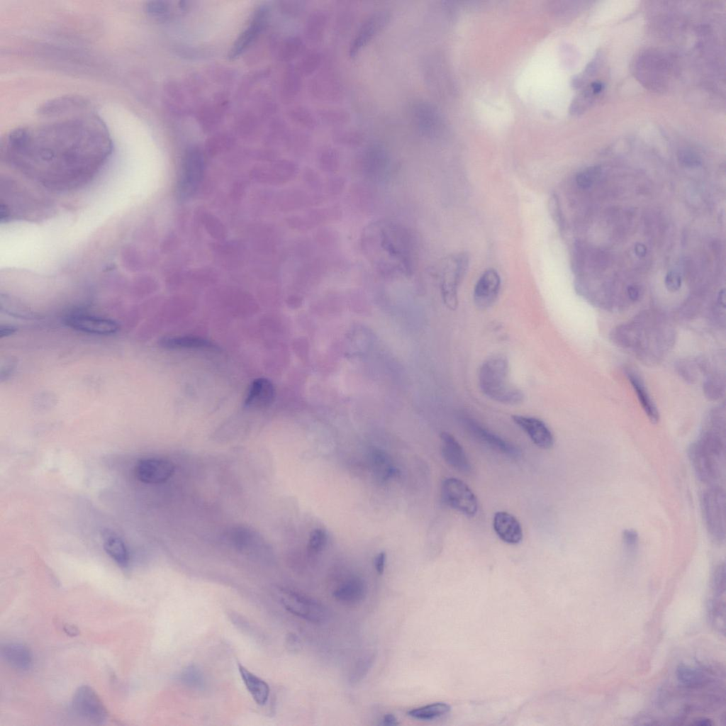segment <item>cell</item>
Returning <instances> with one entry per match:
<instances>
[{
  "mask_svg": "<svg viewBox=\"0 0 726 726\" xmlns=\"http://www.w3.org/2000/svg\"><path fill=\"white\" fill-rule=\"evenodd\" d=\"M44 114L57 118L16 128L6 135L2 152L7 162L68 174L93 171L105 162L112 149L108 130L84 101L73 99Z\"/></svg>",
  "mask_w": 726,
  "mask_h": 726,
  "instance_id": "1",
  "label": "cell"
},
{
  "mask_svg": "<svg viewBox=\"0 0 726 726\" xmlns=\"http://www.w3.org/2000/svg\"><path fill=\"white\" fill-rule=\"evenodd\" d=\"M362 247L379 272H413L415 260L414 240L411 232L400 224L388 220L369 224L364 230Z\"/></svg>",
  "mask_w": 726,
  "mask_h": 726,
  "instance_id": "2",
  "label": "cell"
},
{
  "mask_svg": "<svg viewBox=\"0 0 726 726\" xmlns=\"http://www.w3.org/2000/svg\"><path fill=\"white\" fill-rule=\"evenodd\" d=\"M688 456L699 480L717 485L725 470V444L721 430L714 428L705 432L691 445Z\"/></svg>",
  "mask_w": 726,
  "mask_h": 726,
  "instance_id": "3",
  "label": "cell"
},
{
  "mask_svg": "<svg viewBox=\"0 0 726 726\" xmlns=\"http://www.w3.org/2000/svg\"><path fill=\"white\" fill-rule=\"evenodd\" d=\"M509 369V362L505 356H491L479 368V385L484 394L495 401L518 404L523 401L524 394L510 381Z\"/></svg>",
  "mask_w": 726,
  "mask_h": 726,
  "instance_id": "4",
  "label": "cell"
},
{
  "mask_svg": "<svg viewBox=\"0 0 726 726\" xmlns=\"http://www.w3.org/2000/svg\"><path fill=\"white\" fill-rule=\"evenodd\" d=\"M701 509L710 539L721 544L725 540V493L718 485H712L701 496Z\"/></svg>",
  "mask_w": 726,
  "mask_h": 726,
  "instance_id": "5",
  "label": "cell"
},
{
  "mask_svg": "<svg viewBox=\"0 0 726 726\" xmlns=\"http://www.w3.org/2000/svg\"><path fill=\"white\" fill-rule=\"evenodd\" d=\"M441 498L448 507L467 517L474 516L478 510V501L471 489L462 480L454 477L445 478L441 485Z\"/></svg>",
  "mask_w": 726,
  "mask_h": 726,
  "instance_id": "6",
  "label": "cell"
},
{
  "mask_svg": "<svg viewBox=\"0 0 726 726\" xmlns=\"http://www.w3.org/2000/svg\"><path fill=\"white\" fill-rule=\"evenodd\" d=\"M277 596L284 608L299 618L316 623L328 618V610L322 604L298 593L280 589Z\"/></svg>",
  "mask_w": 726,
  "mask_h": 726,
  "instance_id": "7",
  "label": "cell"
},
{
  "mask_svg": "<svg viewBox=\"0 0 726 726\" xmlns=\"http://www.w3.org/2000/svg\"><path fill=\"white\" fill-rule=\"evenodd\" d=\"M72 704L74 712L90 722L101 725L107 720L106 708L95 691L89 686H82L76 690Z\"/></svg>",
  "mask_w": 726,
  "mask_h": 726,
  "instance_id": "8",
  "label": "cell"
},
{
  "mask_svg": "<svg viewBox=\"0 0 726 726\" xmlns=\"http://www.w3.org/2000/svg\"><path fill=\"white\" fill-rule=\"evenodd\" d=\"M711 597L708 601V615L711 625L720 634L725 635V568L717 564L711 579Z\"/></svg>",
  "mask_w": 726,
  "mask_h": 726,
  "instance_id": "9",
  "label": "cell"
},
{
  "mask_svg": "<svg viewBox=\"0 0 726 726\" xmlns=\"http://www.w3.org/2000/svg\"><path fill=\"white\" fill-rule=\"evenodd\" d=\"M469 266V257L459 253L446 263L442 283V291L445 303L452 309L457 307V288L463 279Z\"/></svg>",
  "mask_w": 726,
  "mask_h": 726,
  "instance_id": "10",
  "label": "cell"
},
{
  "mask_svg": "<svg viewBox=\"0 0 726 726\" xmlns=\"http://www.w3.org/2000/svg\"><path fill=\"white\" fill-rule=\"evenodd\" d=\"M391 13L386 10L375 11L367 17L360 25L349 47V56L355 57L373 40L391 20Z\"/></svg>",
  "mask_w": 726,
  "mask_h": 726,
  "instance_id": "11",
  "label": "cell"
},
{
  "mask_svg": "<svg viewBox=\"0 0 726 726\" xmlns=\"http://www.w3.org/2000/svg\"><path fill=\"white\" fill-rule=\"evenodd\" d=\"M390 157L386 147L379 143L367 145L357 155L356 164L362 174L371 178H380L386 172Z\"/></svg>",
  "mask_w": 726,
  "mask_h": 726,
  "instance_id": "12",
  "label": "cell"
},
{
  "mask_svg": "<svg viewBox=\"0 0 726 726\" xmlns=\"http://www.w3.org/2000/svg\"><path fill=\"white\" fill-rule=\"evenodd\" d=\"M174 471L172 462L162 458H145L138 462L135 474L140 481L157 484L167 481Z\"/></svg>",
  "mask_w": 726,
  "mask_h": 726,
  "instance_id": "13",
  "label": "cell"
},
{
  "mask_svg": "<svg viewBox=\"0 0 726 726\" xmlns=\"http://www.w3.org/2000/svg\"><path fill=\"white\" fill-rule=\"evenodd\" d=\"M462 423L471 436L490 448L510 457L520 455V451L514 445L491 432L474 419L464 418Z\"/></svg>",
  "mask_w": 726,
  "mask_h": 726,
  "instance_id": "14",
  "label": "cell"
},
{
  "mask_svg": "<svg viewBox=\"0 0 726 726\" xmlns=\"http://www.w3.org/2000/svg\"><path fill=\"white\" fill-rule=\"evenodd\" d=\"M411 119L418 130L428 137L437 136L442 130V120L436 109L425 101H415L410 106Z\"/></svg>",
  "mask_w": 726,
  "mask_h": 726,
  "instance_id": "15",
  "label": "cell"
},
{
  "mask_svg": "<svg viewBox=\"0 0 726 726\" xmlns=\"http://www.w3.org/2000/svg\"><path fill=\"white\" fill-rule=\"evenodd\" d=\"M65 323L72 329L94 335H112L119 329L118 323L111 319L82 313L69 315Z\"/></svg>",
  "mask_w": 726,
  "mask_h": 726,
  "instance_id": "16",
  "label": "cell"
},
{
  "mask_svg": "<svg viewBox=\"0 0 726 726\" xmlns=\"http://www.w3.org/2000/svg\"><path fill=\"white\" fill-rule=\"evenodd\" d=\"M501 288V278L494 269L486 270L474 289L473 299L480 310L487 309L496 301Z\"/></svg>",
  "mask_w": 726,
  "mask_h": 726,
  "instance_id": "17",
  "label": "cell"
},
{
  "mask_svg": "<svg viewBox=\"0 0 726 726\" xmlns=\"http://www.w3.org/2000/svg\"><path fill=\"white\" fill-rule=\"evenodd\" d=\"M313 97L323 101H337L343 95V87L337 74L325 70L318 73L310 84Z\"/></svg>",
  "mask_w": 726,
  "mask_h": 726,
  "instance_id": "18",
  "label": "cell"
},
{
  "mask_svg": "<svg viewBox=\"0 0 726 726\" xmlns=\"http://www.w3.org/2000/svg\"><path fill=\"white\" fill-rule=\"evenodd\" d=\"M512 419L537 447L548 449L553 446V434L543 420L522 415H514Z\"/></svg>",
  "mask_w": 726,
  "mask_h": 726,
  "instance_id": "19",
  "label": "cell"
},
{
  "mask_svg": "<svg viewBox=\"0 0 726 726\" xmlns=\"http://www.w3.org/2000/svg\"><path fill=\"white\" fill-rule=\"evenodd\" d=\"M267 16L268 10L265 6L257 9L246 29L233 45L229 54L230 58L238 57L253 43L264 27Z\"/></svg>",
  "mask_w": 726,
  "mask_h": 726,
  "instance_id": "20",
  "label": "cell"
},
{
  "mask_svg": "<svg viewBox=\"0 0 726 726\" xmlns=\"http://www.w3.org/2000/svg\"><path fill=\"white\" fill-rule=\"evenodd\" d=\"M442 455L445 461L454 469L464 473H470L471 466L463 447L449 432L440 434Z\"/></svg>",
  "mask_w": 726,
  "mask_h": 726,
  "instance_id": "21",
  "label": "cell"
},
{
  "mask_svg": "<svg viewBox=\"0 0 726 726\" xmlns=\"http://www.w3.org/2000/svg\"><path fill=\"white\" fill-rule=\"evenodd\" d=\"M203 170V160L201 152L195 149L190 150L186 155L184 162V173L181 182V191L189 196L196 188Z\"/></svg>",
  "mask_w": 726,
  "mask_h": 726,
  "instance_id": "22",
  "label": "cell"
},
{
  "mask_svg": "<svg viewBox=\"0 0 726 726\" xmlns=\"http://www.w3.org/2000/svg\"><path fill=\"white\" fill-rule=\"evenodd\" d=\"M493 526L498 537L506 543L517 544L523 540V530L520 522L508 512H496L493 516Z\"/></svg>",
  "mask_w": 726,
  "mask_h": 726,
  "instance_id": "23",
  "label": "cell"
},
{
  "mask_svg": "<svg viewBox=\"0 0 726 726\" xmlns=\"http://www.w3.org/2000/svg\"><path fill=\"white\" fill-rule=\"evenodd\" d=\"M274 398L273 384L268 379L259 378L252 383L245 404L250 408H263L269 406Z\"/></svg>",
  "mask_w": 726,
  "mask_h": 726,
  "instance_id": "24",
  "label": "cell"
},
{
  "mask_svg": "<svg viewBox=\"0 0 726 726\" xmlns=\"http://www.w3.org/2000/svg\"><path fill=\"white\" fill-rule=\"evenodd\" d=\"M1 654L5 661L14 669L27 670L32 665L31 652L22 643H5L1 646Z\"/></svg>",
  "mask_w": 726,
  "mask_h": 726,
  "instance_id": "25",
  "label": "cell"
},
{
  "mask_svg": "<svg viewBox=\"0 0 726 726\" xmlns=\"http://www.w3.org/2000/svg\"><path fill=\"white\" fill-rule=\"evenodd\" d=\"M676 678L681 684L691 689H699L713 681L710 673L703 668L681 664L676 669Z\"/></svg>",
  "mask_w": 726,
  "mask_h": 726,
  "instance_id": "26",
  "label": "cell"
},
{
  "mask_svg": "<svg viewBox=\"0 0 726 726\" xmlns=\"http://www.w3.org/2000/svg\"><path fill=\"white\" fill-rule=\"evenodd\" d=\"M238 671L255 702L259 705H265L269 696V685L240 664H238Z\"/></svg>",
  "mask_w": 726,
  "mask_h": 726,
  "instance_id": "27",
  "label": "cell"
},
{
  "mask_svg": "<svg viewBox=\"0 0 726 726\" xmlns=\"http://www.w3.org/2000/svg\"><path fill=\"white\" fill-rule=\"evenodd\" d=\"M366 586L359 578H352L342 583L333 592L336 600L345 604H356L366 596Z\"/></svg>",
  "mask_w": 726,
  "mask_h": 726,
  "instance_id": "28",
  "label": "cell"
},
{
  "mask_svg": "<svg viewBox=\"0 0 726 726\" xmlns=\"http://www.w3.org/2000/svg\"><path fill=\"white\" fill-rule=\"evenodd\" d=\"M626 374L632 386L637 395L639 401L640 402L649 420L652 423H657L659 418V412L657 411L654 402L652 401L651 397L645 388L644 382L640 379V376L634 371L629 369L627 371Z\"/></svg>",
  "mask_w": 726,
  "mask_h": 726,
  "instance_id": "29",
  "label": "cell"
},
{
  "mask_svg": "<svg viewBox=\"0 0 726 726\" xmlns=\"http://www.w3.org/2000/svg\"><path fill=\"white\" fill-rule=\"evenodd\" d=\"M160 345L170 350L199 349L218 350V347L213 342L199 337L182 336L164 337L160 340Z\"/></svg>",
  "mask_w": 726,
  "mask_h": 726,
  "instance_id": "30",
  "label": "cell"
},
{
  "mask_svg": "<svg viewBox=\"0 0 726 726\" xmlns=\"http://www.w3.org/2000/svg\"><path fill=\"white\" fill-rule=\"evenodd\" d=\"M104 548L106 553L122 568L129 565L130 555L125 542L113 532L104 534Z\"/></svg>",
  "mask_w": 726,
  "mask_h": 726,
  "instance_id": "31",
  "label": "cell"
},
{
  "mask_svg": "<svg viewBox=\"0 0 726 726\" xmlns=\"http://www.w3.org/2000/svg\"><path fill=\"white\" fill-rule=\"evenodd\" d=\"M328 24V14L322 9H315L308 16L306 25V35L314 43L321 42Z\"/></svg>",
  "mask_w": 726,
  "mask_h": 726,
  "instance_id": "32",
  "label": "cell"
},
{
  "mask_svg": "<svg viewBox=\"0 0 726 726\" xmlns=\"http://www.w3.org/2000/svg\"><path fill=\"white\" fill-rule=\"evenodd\" d=\"M449 705L444 703H435L413 708L407 712V715L415 719L429 720L441 717L449 713Z\"/></svg>",
  "mask_w": 726,
  "mask_h": 726,
  "instance_id": "33",
  "label": "cell"
},
{
  "mask_svg": "<svg viewBox=\"0 0 726 726\" xmlns=\"http://www.w3.org/2000/svg\"><path fill=\"white\" fill-rule=\"evenodd\" d=\"M318 118L325 124L340 126L350 121V113L339 107H322L317 111Z\"/></svg>",
  "mask_w": 726,
  "mask_h": 726,
  "instance_id": "34",
  "label": "cell"
},
{
  "mask_svg": "<svg viewBox=\"0 0 726 726\" xmlns=\"http://www.w3.org/2000/svg\"><path fill=\"white\" fill-rule=\"evenodd\" d=\"M177 679L184 686L194 689L201 690L206 685L202 671L194 664L184 667L178 674Z\"/></svg>",
  "mask_w": 726,
  "mask_h": 726,
  "instance_id": "35",
  "label": "cell"
},
{
  "mask_svg": "<svg viewBox=\"0 0 726 726\" xmlns=\"http://www.w3.org/2000/svg\"><path fill=\"white\" fill-rule=\"evenodd\" d=\"M335 143L349 147H357L363 143L364 133L355 128H337L333 134Z\"/></svg>",
  "mask_w": 726,
  "mask_h": 726,
  "instance_id": "36",
  "label": "cell"
},
{
  "mask_svg": "<svg viewBox=\"0 0 726 726\" xmlns=\"http://www.w3.org/2000/svg\"><path fill=\"white\" fill-rule=\"evenodd\" d=\"M318 162L325 172H335L340 165V157L336 149L330 146L323 147L318 153Z\"/></svg>",
  "mask_w": 726,
  "mask_h": 726,
  "instance_id": "37",
  "label": "cell"
},
{
  "mask_svg": "<svg viewBox=\"0 0 726 726\" xmlns=\"http://www.w3.org/2000/svg\"><path fill=\"white\" fill-rule=\"evenodd\" d=\"M323 62L322 54L318 50H312L303 57L301 69L305 75H311L315 72Z\"/></svg>",
  "mask_w": 726,
  "mask_h": 726,
  "instance_id": "38",
  "label": "cell"
},
{
  "mask_svg": "<svg viewBox=\"0 0 726 726\" xmlns=\"http://www.w3.org/2000/svg\"><path fill=\"white\" fill-rule=\"evenodd\" d=\"M600 174L601 169L599 167H588L576 174V184L582 189H588L599 178Z\"/></svg>",
  "mask_w": 726,
  "mask_h": 726,
  "instance_id": "39",
  "label": "cell"
},
{
  "mask_svg": "<svg viewBox=\"0 0 726 726\" xmlns=\"http://www.w3.org/2000/svg\"><path fill=\"white\" fill-rule=\"evenodd\" d=\"M327 540V533L323 529H315L310 535L308 548L312 552H318L323 549Z\"/></svg>",
  "mask_w": 726,
  "mask_h": 726,
  "instance_id": "40",
  "label": "cell"
},
{
  "mask_svg": "<svg viewBox=\"0 0 726 726\" xmlns=\"http://www.w3.org/2000/svg\"><path fill=\"white\" fill-rule=\"evenodd\" d=\"M374 658V656L373 654L369 655L358 661L351 674L350 680L352 682L357 683L366 676L373 664Z\"/></svg>",
  "mask_w": 726,
  "mask_h": 726,
  "instance_id": "41",
  "label": "cell"
},
{
  "mask_svg": "<svg viewBox=\"0 0 726 726\" xmlns=\"http://www.w3.org/2000/svg\"><path fill=\"white\" fill-rule=\"evenodd\" d=\"M296 116L298 122L306 128L315 129L318 124V118L308 108H301L296 111Z\"/></svg>",
  "mask_w": 726,
  "mask_h": 726,
  "instance_id": "42",
  "label": "cell"
},
{
  "mask_svg": "<svg viewBox=\"0 0 726 726\" xmlns=\"http://www.w3.org/2000/svg\"><path fill=\"white\" fill-rule=\"evenodd\" d=\"M147 12L155 18H163L169 12V6L165 1H150L146 5Z\"/></svg>",
  "mask_w": 726,
  "mask_h": 726,
  "instance_id": "43",
  "label": "cell"
},
{
  "mask_svg": "<svg viewBox=\"0 0 726 726\" xmlns=\"http://www.w3.org/2000/svg\"><path fill=\"white\" fill-rule=\"evenodd\" d=\"M622 538L627 550L630 553H634L639 542V535L637 531L632 529L625 530L622 532Z\"/></svg>",
  "mask_w": 726,
  "mask_h": 726,
  "instance_id": "44",
  "label": "cell"
},
{
  "mask_svg": "<svg viewBox=\"0 0 726 726\" xmlns=\"http://www.w3.org/2000/svg\"><path fill=\"white\" fill-rule=\"evenodd\" d=\"M678 160L682 165L687 167H698L700 164V160L698 156L693 152L687 150L679 151Z\"/></svg>",
  "mask_w": 726,
  "mask_h": 726,
  "instance_id": "45",
  "label": "cell"
},
{
  "mask_svg": "<svg viewBox=\"0 0 726 726\" xmlns=\"http://www.w3.org/2000/svg\"><path fill=\"white\" fill-rule=\"evenodd\" d=\"M664 283L669 291L673 292L678 291L681 286V277L678 272L670 271L665 277Z\"/></svg>",
  "mask_w": 726,
  "mask_h": 726,
  "instance_id": "46",
  "label": "cell"
},
{
  "mask_svg": "<svg viewBox=\"0 0 726 726\" xmlns=\"http://www.w3.org/2000/svg\"><path fill=\"white\" fill-rule=\"evenodd\" d=\"M386 558V555L384 552H381L375 557L374 566L379 574H382L384 571Z\"/></svg>",
  "mask_w": 726,
  "mask_h": 726,
  "instance_id": "47",
  "label": "cell"
},
{
  "mask_svg": "<svg viewBox=\"0 0 726 726\" xmlns=\"http://www.w3.org/2000/svg\"><path fill=\"white\" fill-rule=\"evenodd\" d=\"M340 178H335L329 182L328 184V189L332 191L333 194H337L340 190H342L344 186V182H342Z\"/></svg>",
  "mask_w": 726,
  "mask_h": 726,
  "instance_id": "48",
  "label": "cell"
},
{
  "mask_svg": "<svg viewBox=\"0 0 726 726\" xmlns=\"http://www.w3.org/2000/svg\"><path fill=\"white\" fill-rule=\"evenodd\" d=\"M380 724L386 726H395L399 723L397 718L393 714H386L383 717Z\"/></svg>",
  "mask_w": 726,
  "mask_h": 726,
  "instance_id": "49",
  "label": "cell"
},
{
  "mask_svg": "<svg viewBox=\"0 0 726 726\" xmlns=\"http://www.w3.org/2000/svg\"><path fill=\"white\" fill-rule=\"evenodd\" d=\"M627 293L629 298L631 301H636L638 299L640 296L639 289L634 285H630L627 287Z\"/></svg>",
  "mask_w": 726,
  "mask_h": 726,
  "instance_id": "50",
  "label": "cell"
},
{
  "mask_svg": "<svg viewBox=\"0 0 726 726\" xmlns=\"http://www.w3.org/2000/svg\"><path fill=\"white\" fill-rule=\"evenodd\" d=\"M286 642L287 647H289L291 650H295L297 647H298L299 645V642L298 641L297 637L292 634L288 636Z\"/></svg>",
  "mask_w": 726,
  "mask_h": 726,
  "instance_id": "51",
  "label": "cell"
},
{
  "mask_svg": "<svg viewBox=\"0 0 726 726\" xmlns=\"http://www.w3.org/2000/svg\"><path fill=\"white\" fill-rule=\"evenodd\" d=\"M15 331H16V329L13 327H12V326H9V325H4L3 326L2 325V326H1V328H0V337H4L9 336V335L13 334L15 333Z\"/></svg>",
  "mask_w": 726,
  "mask_h": 726,
  "instance_id": "52",
  "label": "cell"
},
{
  "mask_svg": "<svg viewBox=\"0 0 726 726\" xmlns=\"http://www.w3.org/2000/svg\"><path fill=\"white\" fill-rule=\"evenodd\" d=\"M635 252L640 257H644L647 254V247L644 244L637 242L635 245Z\"/></svg>",
  "mask_w": 726,
  "mask_h": 726,
  "instance_id": "53",
  "label": "cell"
},
{
  "mask_svg": "<svg viewBox=\"0 0 726 726\" xmlns=\"http://www.w3.org/2000/svg\"><path fill=\"white\" fill-rule=\"evenodd\" d=\"M603 89V85L599 82H594L591 83L590 90L592 93L597 94L601 92Z\"/></svg>",
  "mask_w": 726,
  "mask_h": 726,
  "instance_id": "54",
  "label": "cell"
},
{
  "mask_svg": "<svg viewBox=\"0 0 726 726\" xmlns=\"http://www.w3.org/2000/svg\"><path fill=\"white\" fill-rule=\"evenodd\" d=\"M65 630L67 632V634L70 635H76L78 634L77 630L73 626L67 625L65 627Z\"/></svg>",
  "mask_w": 726,
  "mask_h": 726,
  "instance_id": "55",
  "label": "cell"
}]
</instances>
